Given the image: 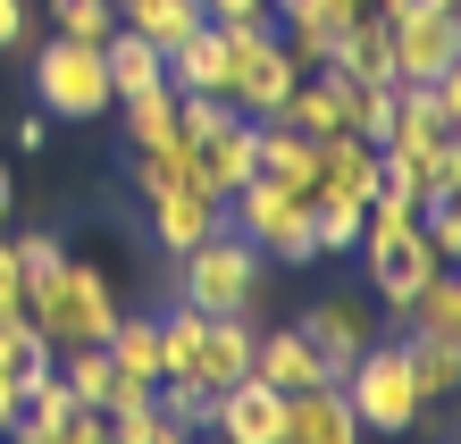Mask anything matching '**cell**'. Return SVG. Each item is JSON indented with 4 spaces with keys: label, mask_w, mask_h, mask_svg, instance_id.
<instances>
[{
    "label": "cell",
    "mask_w": 461,
    "mask_h": 444,
    "mask_svg": "<svg viewBox=\"0 0 461 444\" xmlns=\"http://www.w3.org/2000/svg\"><path fill=\"white\" fill-rule=\"evenodd\" d=\"M311 235H319V252H361V210L352 202H311Z\"/></svg>",
    "instance_id": "d590c367"
},
{
    "label": "cell",
    "mask_w": 461,
    "mask_h": 444,
    "mask_svg": "<svg viewBox=\"0 0 461 444\" xmlns=\"http://www.w3.org/2000/svg\"><path fill=\"white\" fill-rule=\"evenodd\" d=\"M0 444H9V428H0Z\"/></svg>",
    "instance_id": "c3c4849f"
},
{
    "label": "cell",
    "mask_w": 461,
    "mask_h": 444,
    "mask_svg": "<svg viewBox=\"0 0 461 444\" xmlns=\"http://www.w3.org/2000/svg\"><path fill=\"white\" fill-rule=\"evenodd\" d=\"M428 202H437V193H428ZM445 202H453V210H461V177H453V185H445Z\"/></svg>",
    "instance_id": "bcb514c9"
},
{
    "label": "cell",
    "mask_w": 461,
    "mask_h": 444,
    "mask_svg": "<svg viewBox=\"0 0 461 444\" xmlns=\"http://www.w3.org/2000/svg\"><path fill=\"white\" fill-rule=\"evenodd\" d=\"M25 319L42 327L50 352H76V344H101V336L118 327V294H110V276H101L93 260L68 252V268L50 276V285L25 294Z\"/></svg>",
    "instance_id": "6da1fadb"
},
{
    "label": "cell",
    "mask_w": 461,
    "mask_h": 444,
    "mask_svg": "<svg viewBox=\"0 0 461 444\" xmlns=\"http://www.w3.org/2000/svg\"><path fill=\"white\" fill-rule=\"evenodd\" d=\"M168 85L176 93H219L227 101V34L219 25H202V34H185L168 50Z\"/></svg>",
    "instance_id": "603a6c76"
},
{
    "label": "cell",
    "mask_w": 461,
    "mask_h": 444,
    "mask_svg": "<svg viewBox=\"0 0 461 444\" xmlns=\"http://www.w3.org/2000/svg\"><path fill=\"white\" fill-rule=\"evenodd\" d=\"M59 377H68V394L85 403V411H101V403H110V385H118V360H110V344H76L59 360Z\"/></svg>",
    "instance_id": "1f68e13d"
},
{
    "label": "cell",
    "mask_w": 461,
    "mask_h": 444,
    "mask_svg": "<svg viewBox=\"0 0 461 444\" xmlns=\"http://www.w3.org/2000/svg\"><path fill=\"white\" fill-rule=\"evenodd\" d=\"M411 327L420 336H445V344H461V268H437L420 285V302H411Z\"/></svg>",
    "instance_id": "f1b7e54d"
},
{
    "label": "cell",
    "mask_w": 461,
    "mask_h": 444,
    "mask_svg": "<svg viewBox=\"0 0 461 444\" xmlns=\"http://www.w3.org/2000/svg\"><path fill=\"white\" fill-rule=\"evenodd\" d=\"M260 260L268 252H260V243H243L235 227L202 235L194 252H176V302H194V311H210V319H219V311H252L260 285H268Z\"/></svg>",
    "instance_id": "7a4b0ae2"
},
{
    "label": "cell",
    "mask_w": 461,
    "mask_h": 444,
    "mask_svg": "<svg viewBox=\"0 0 461 444\" xmlns=\"http://www.w3.org/2000/svg\"><path fill=\"white\" fill-rule=\"evenodd\" d=\"M0 227H9V159H0Z\"/></svg>",
    "instance_id": "f6af8a7d"
},
{
    "label": "cell",
    "mask_w": 461,
    "mask_h": 444,
    "mask_svg": "<svg viewBox=\"0 0 461 444\" xmlns=\"http://www.w3.org/2000/svg\"><path fill=\"white\" fill-rule=\"evenodd\" d=\"M227 227H235L243 243H260V252H277V260H319L311 202H303V193H285L277 177L235 185V193H227Z\"/></svg>",
    "instance_id": "5b68a950"
},
{
    "label": "cell",
    "mask_w": 461,
    "mask_h": 444,
    "mask_svg": "<svg viewBox=\"0 0 461 444\" xmlns=\"http://www.w3.org/2000/svg\"><path fill=\"white\" fill-rule=\"evenodd\" d=\"M50 444H110V428H101V411H76V420L50 436Z\"/></svg>",
    "instance_id": "b9f144b4"
},
{
    "label": "cell",
    "mask_w": 461,
    "mask_h": 444,
    "mask_svg": "<svg viewBox=\"0 0 461 444\" xmlns=\"http://www.w3.org/2000/svg\"><path fill=\"white\" fill-rule=\"evenodd\" d=\"M194 168H202V185L219 193V202H227L235 185H252L260 177V118H243V109H235L210 143H194Z\"/></svg>",
    "instance_id": "5bb4252c"
},
{
    "label": "cell",
    "mask_w": 461,
    "mask_h": 444,
    "mask_svg": "<svg viewBox=\"0 0 461 444\" xmlns=\"http://www.w3.org/2000/svg\"><path fill=\"white\" fill-rule=\"evenodd\" d=\"M76 411H85V403H76V394H68V377L50 369V377L34 385V394L17 403V420H9V444H50V436H59V428L76 420Z\"/></svg>",
    "instance_id": "d4e9b609"
},
{
    "label": "cell",
    "mask_w": 461,
    "mask_h": 444,
    "mask_svg": "<svg viewBox=\"0 0 461 444\" xmlns=\"http://www.w3.org/2000/svg\"><path fill=\"white\" fill-rule=\"evenodd\" d=\"M202 168H194V143H168V151H134V193H168V185H194Z\"/></svg>",
    "instance_id": "d6a6232c"
},
{
    "label": "cell",
    "mask_w": 461,
    "mask_h": 444,
    "mask_svg": "<svg viewBox=\"0 0 461 444\" xmlns=\"http://www.w3.org/2000/svg\"><path fill=\"white\" fill-rule=\"evenodd\" d=\"M202 327H210V311H194V302H168V311H159V369L168 377H194Z\"/></svg>",
    "instance_id": "4dcf8cb0"
},
{
    "label": "cell",
    "mask_w": 461,
    "mask_h": 444,
    "mask_svg": "<svg viewBox=\"0 0 461 444\" xmlns=\"http://www.w3.org/2000/svg\"><path fill=\"white\" fill-rule=\"evenodd\" d=\"M336 385H344L361 436H402V428H420V411H428L420 377H411V352H402V344H377V336H369V352L352 360Z\"/></svg>",
    "instance_id": "3957f363"
},
{
    "label": "cell",
    "mask_w": 461,
    "mask_h": 444,
    "mask_svg": "<svg viewBox=\"0 0 461 444\" xmlns=\"http://www.w3.org/2000/svg\"><path fill=\"white\" fill-rule=\"evenodd\" d=\"M428 101H437V109H445V126L461 134V59H453V68L437 76V85H428Z\"/></svg>",
    "instance_id": "60d3db41"
},
{
    "label": "cell",
    "mask_w": 461,
    "mask_h": 444,
    "mask_svg": "<svg viewBox=\"0 0 461 444\" xmlns=\"http://www.w3.org/2000/svg\"><path fill=\"white\" fill-rule=\"evenodd\" d=\"M50 25L68 42H110L118 34V0H50Z\"/></svg>",
    "instance_id": "836d02e7"
},
{
    "label": "cell",
    "mask_w": 461,
    "mask_h": 444,
    "mask_svg": "<svg viewBox=\"0 0 461 444\" xmlns=\"http://www.w3.org/2000/svg\"><path fill=\"white\" fill-rule=\"evenodd\" d=\"M151 403L176 436H210V420H219V385H202V377H159Z\"/></svg>",
    "instance_id": "484cf974"
},
{
    "label": "cell",
    "mask_w": 461,
    "mask_h": 444,
    "mask_svg": "<svg viewBox=\"0 0 461 444\" xmlns=\"http://www.w3.org/2000/svg\"><path fill=\"white\" fill-rule=\"evenodd\" d=\"M9 311H25V276H17V243L0 235V319Z\"/></svg>",
    "instance_id": "ab89813d"
},
{
    "label": "cell",
    "mask_w": 461,
    "mask_h": 444,
    "mask_svg": "<svg viewBox=\"0 0 461 444\" xmlns=\"http://www.w3.org/2000/svg\"><path fill=\"white\" fill-rule=\"evenodd\" d=\"M59 369V360H50V344H42V327L25 319V311H9L0 319V428L17 420V403L34 394V385Z\"/></svg>",
    "instance_id": "8fae6325"
},
{
    "label": "cell",
    "mask_w": 461,
    "mask_h": 444,
    "mask_svg": "<svg viewBox=\"0 0 461 444\" xmlns=\"http://www.w3.org/2000/svg\"><path fill=\"white\" fill-rule=\"evenodd\" d=\"M118 109H126V143H134V151L185 143V134H176V85H151V93H134V101H118Z\"/></svg>",
    "instance_id": "4316f807"
},
{
    "label": "cell",
    "mask_w": 461,
    "mask_h": 444,
    "mask_svg": "<svg viewBox=\"0 0 461 444\" xmlns=\"http://www.w3.org/2000/svg\"><path fill=\"white\" fill-rule=\"evenodd\" d=\"M294 327L311 336V352H319V369H328V377H344L352 360L369 352V319L352 311V302H319V311H311V319H294Z\"/></svg>",
    "instance_id": "ac0fdd59"
},
{
    "label": "cell",
    "mask_w": 461,
    "mask_h": 444,
    "mask_svg": "<svg viewBox=\"0 0 461 444\" xmlns=\"http://www.w3.org/2000/svg\"><path fill=\"white\" fill-rule=\"evenodd\" d=\"M101 68H110V109L134 101V93H151V85H168V50L143 42V34H126V25L101 42Z\"/></svg>",
    "instance_id": "d6986e66"
},
{
    "label": "cell",
    "mask_w": 461,
    "mask_h": 444,
    "mask_svg": "<svg viewBox=\"0 0 461 444\" xmlns=\"http://www.w3.org/2000/svg\"><path fill=\"white\" fill-rule=\"evenodd\" d=\"M34 101H42V118H101V109H110V68H101V42L50 34V42L34 50Z\"/></svg>",
    "instance_id": "52a82bcc"
},
{
    "label": "cell",
    "mask_w": 461,
    "mask_h": 444,
    "mask_svg": "<svg viewBox=\"0 0 461 444\" xmlns=\"http://www.w3.org/2000/svg\"><path fill=\"white\" fill-rule=\"evenodd\" d=\"M252 377L260 385H277V394H303V385H336L328 369H319V352L303 327H260L252 336Z\"/></svg>",
    "instance_id": "9a60e30c"
},
{
    "label": "cell",
    "mask_w": 461,
    "mask_h": 444,
    "mask_svg": "<svg viewBox=\"0 0 461 444\" xmlns=\"http://www.w3.org/2000/svg\"><path fill=\"white\" fill-rule=\"evenodd\" d=\"M219 444H285V394L260 377H235L219 385V420H210Z\"/></svg>",
    "instance_id": "30bf717a"
},
{
    "label": "cell",
    "mask_w": 461,
    "mask_h": 444,
    "mask_svg": "<svg viewBox=\"0 0 461 444\" xmlns=\"http://www.w3.org/2000/svg\"><path fill=\"white\" fill-rule=\"evenodd\" d=\"M369 193H377V143H361V134H319V185H311V202L369 210Z\"/></svg>",
    "instance_id": "4fadbf2b"
},
{
    "label": "cell",
    "mask_w": 461,
    "mask_h": 444,
    "mask_svg": "<svg viewBox=\"0 0 461 444\" xmlns=\"http://www.w3.org/2000/svg\"><path fill=\"white\" fill-rule=\"evenodd\" d=\"M453 25H461V9H453Z\"/></svg>",
    "instance_id": "681fc988"
},
{
    "label": "cell",
    "mask_w": 461,
    "mask_h": 444,
    "mask_svg": "<svg viewBox=\"0 0 461 444\" xmlns=\"http://www.w3.org/2000/svg\"><path fill=\"white\" fill-rule=\"evenodd\" d=\"M311 76H336V85H402L394 76V34H386V17H352L336 50H328V68H311Z\"/></svg>",
    "instance_id": "7c38bea8"
},
{
    "label": "cell",
    "mask_w": 461,
    "mask_h": 444,
    "mask_svg": "<svg viewBox=\"0 0 461 444\" xmlns=\"http://www.w3.org/2000/svg\"><path fill=\"white\" fill-rule=\"evenodd\" d=\"M344 109H352V85H336V76H303V85L285 93L277 118H285L294 134H311V143H319V134H344Z\"/></svg>",
    "instance_id": "7402d4cb"
},
{
    "label": "cell",
    "mask_w": 461,
    "mask_h": 444,
    "mask_svg": "<svg viewBox=\"0 0 461 444\" xmlns=\"http://www.w3.org/2000/svg\"><path fill=\"white\" fill-rule=\"evenodd\" d=\"M386 34H394V76L402 85H437V76L461 59L453 9H402V17H386Z\"/></svg>",
    "instance_id": "ba28073f"
},
{
    "label": "cell",
    "mask_w": 461,
    "mask_h": 444,
    "mask_svg": "<svg viewBox=\"0 0 461 444\" xmlns=\"http://www.w3.org/2000/svg\"><path fill=\"white\" fill-rule=\"evenodd\" d=\"M285 444H361V420H352L344 385H303V394H285Z\"/></svg>",
    "instance_id": "2e32d148"
},
{
    "label": "cell",
    "mask_w": 461,
    "mask_h": 444,
    "mask_svg": "<svg viewBox=\"0 0 461 444\" xmlns=\"http://www.w3.org/2000/svg\"><path fill=\"white\" fill-rule=\"evenodd\" d=\"M227 227V202H219V193H210L202 177L194 185H168V193H151V235H159V252H194V243L202 235H219Z\"/></svg>",
    "instance_id": "9c48e42d"
},
{
    "label": "cell",
    "mask_w": 461,
    "mask_h": 444,
    "mask_svg": "<svg viewBox=\"0 0 461 444\" xmlns=\"http://www.w3.org/2000/svg\"><path fill=\"white\" fill-rule=\"evenodd\" d=\"M168 444H202V436H168Z\"/></svg>",
    "instance_id": "7dc6e473"
},
{
    "label": "cell",
    "mask_w": 461,
    "mask_h": 444,
    "mask_svg": "<svg viewBox=\"0 0 461 444\" xmlns=\"http://www.w3.org/2000/svg\"><path fill=\"white\" fill-rule=\"evenodd\" d=\"M252 311H219L202 327V352H194V377L202 385H235V377H252Z\"/></svg>",
    "instance_id": "e0dca14e"
},
{
    "label": "cell",
    "mask_w": 461,
    "mask_h": 444,
    "mask_svg": "<svg viewBox=\"0 0 461 444\" xmlns=\"http://www.w3.org/2000/svg\"><path fill=\"white\" fill-rule=\"evenodd\" d=\"M59 268H68V243H59V235H25V243H17V276H25V294L50 285Z\"/></svg>",
    "instance_id": "8d00e7d4"
},
{
    "label": "cell",
    "mask_w": 461,
    "mask_h": 444,
    "mask_svg": "<svg viewBox=\"0 0 461 444\" xmlns=\"http://www.w3.org/2000/svg\"><path fill=\"white\" fill-rule=\"evenodd\" d=\"M17 143H25V151H42V143H50V118H42V109H34V118H17Z\"/></svg>",
    "instance_id": "ee69618b"
},
{
    "label": "cell",
    "mask_w": 461,
    "mask_h": 444,
    "mask_svg": "<svg viewBox=\"0 0 461 444\" xmlns=\"http://www.w3.org/2000/svg\"><path fill=\"white\" fill-rule=\"evenodd\" d=\"M402 352H411V377H420V394L437 403V394H461V344H445V336H402Z\"/></svg>",
    "instance_id": "f546056e"
},
{
    "label": "cell",
    "mask_w": 461,
    "mask_h": 444,
    "mask_svg": "<svg viewBox=\"0 0 461 444\" xmlns=\"http://www.w3.org/2000/svg\"><path fill=\"white\" fill-rule=\"evenodd\" d=\"M25 42V0H0V50Z\"/></svg>",
    "instance_id": "7bdbcfd3"
},
{
    "label": "cell",
    "mask_w": 461,
    "mask_h": 444,
    "mask_svg": "<svg viewBox=\"0 0 461 444\" xmlns=\"http://www.w3.org/2000/svg\"><path fill=\"white\" fill-rule=\"evenodd\" d=\"M445 109L437 101H428V85H394V134H386V143H377V151H402V159H428V151H437L445 143Z\"/></svg>",
    "instance_id": "44dd1931"
},
{
    "label": "cell",
    "mask_w": 461,
    "mask_h": 444,
    "mask_svg": "<svg viewBox=\"0 0 461 444\" xmlns=\"http://www.w3.org/2000/svg\"><path fill=\"white\" fill-rule=\"evenodd\" d=\"M101 344H110V360H118L126 377H143V385L168 377V369H159V319H126V311H118V327H110Z\"/></svg>",
    "instance_id": "83f0119b"
},
{
    "label": "cell",
    "mask_w": 461,
    "mask_h": 444,
    "mask_svg": "<svg viewBox=\"0 0 461 444\" xmlns=\"http://www.w3.org/2000/svg\"><path fill=\"white\" fill-rule=\"evenodd\" d=\"M118 25L126 34H143V42H159V50H176L185 34H202V0H118Z\"/></svg>",
    "instance_id": "cb8c5ba5"
},
{
    "label": "cell",
    "mask_w": 461,
    "mask_h": 444,
    "mask_svg": "<svg viewBox=\"0 0 461 444\" xmlns=\"http://www.w3.org/2000/svg\"><path fill=\"white\" fill-rule=\"evenodd\" d=\"M202 17L210 25H277V17H268V0H202Z\"/></svg>",
    "instance_id": "f35d334b"
},
{
    "label": "cell",
    "mask_w": 461,
    "mask_h": 444,
    "mask_svg": "<svg viewBox=\"0 0 461 444\" xmlns=\"http://www.w3.org/2000/svg\"><path fill=\"white\" fill-rule=\"evenodd\" d=\"M260 177H277L285 193H303V202H311V185H319V143H311V134H294L285 118H260Z\"/></svg>",
    "instance_id": "ffe728a7"
},
{
    "label": "cell",
    "mask_w": 461,
    "mask_h": 444,
    "mask_svg": "<svg viewBox=\"0 0 461 444\" xmlns=\"http://www.w3.org/2000/svg\"><path fill=\"white\" fill-rule=\"evenodd\" d=\"M227 34V109H243V118H277L285 93L303 85V68L285 59L277 25H219Z\"/></svg>",
    "instance_id": "277c9868"
},
{
    "label": "cell",
    "mask_w": 461,
    "mask_h": 444,
    "mask_svg": "<svg viewBox=\"0 0 461 444\" xmlns=\"http://www.w3.org/2000/svg\"><path fill=\"white\" fill-rule=\"evenodd\" d=\"M361 260H369V285L377 302H394V311H411L420 285L445 268V252L428 243L420 218H361Z\"/></svg>",
    "instance_id": "8992f818"
},
{
    "label": "cell",
    "mask_w": 461,
    "mask_h": 444,
    "mask_svg": "<svg viewBox=\"0 0 461 444\" xmlns=\"http://www.w3.org/2000/svg\"><path fill=\"white\" fill-rule=\"evenodd\" d=\"M420 227H428V243L445 252V268H461V210L445 202V193H437V202H420Z\"/></svg>",
    "instance_id": "74e56055"
},
{
    "label": "cell",
    "mask_w": 461,
    "mask_h": 444,
    "mask_svg": "<svg viewBox=\"0 0 461 444\" xmlns=\"http://www.w3.org/2000/svg\"><path fill=\"white\" fill-rule=\"evenodd\" d=\"M101 428H110V444H168L176 428L159 420V403L143 394V403H118V411H101Z\"/></svg>",
    "instance_id": "e575fe53"
}]
</instances>
